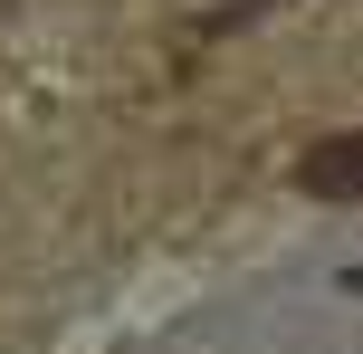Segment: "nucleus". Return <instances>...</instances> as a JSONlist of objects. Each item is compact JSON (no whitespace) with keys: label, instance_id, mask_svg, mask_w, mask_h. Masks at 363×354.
Instances as JSON below:
<instances>
[{"label":"nucleus","instance_id":"obj_1","mask_svg":"<svg viewBox=\"0 0 363 354\" xmlns=\"http://www.w3.org/2000/svg\"><path fill=\"white\" fill-rule=\"evenodd\" d=\"M296 192H315V201H363V134H325V144H306Z\"/></svg>","mask_w":363,"mask_h":354}]
</instances>
